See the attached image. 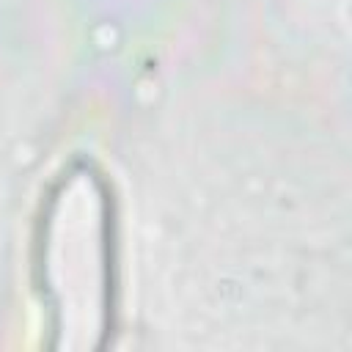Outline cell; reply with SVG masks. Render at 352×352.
<instances>
[{"mask_svg": "<svg viewBox=\"0 0 352 352\" xmlns=\"http://www.w3.org/2000/svg\"><path fill=\"white\" fill-rule=\"evenodd\" d=\"M38 272L58 346H99L110 319V209L102 182L88 168L63 176L47 204Z\"/></svg>", "mask_w": 352, "mask_h": 352, "instance_id": "cell-1", "label": "cell"}]
</instances>
